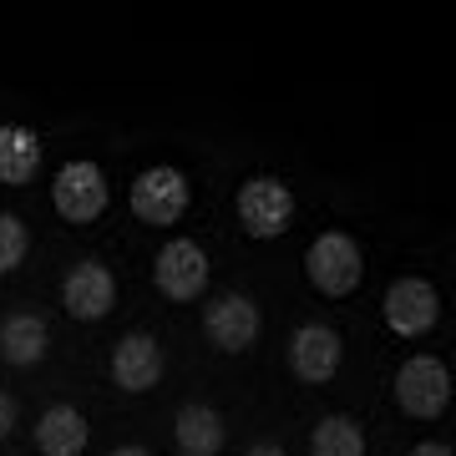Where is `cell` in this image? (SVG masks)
I'll list each match as a JSON object with an SVG mask.
<instances>
[{
  "instance_id": "ba28073f",
  "label": "cell",
  "mask_w": 456,
  "mask_h": 456,
  "mask_svg": "<svg viewBox=\"0 0 456 456\" xmlns=\"http://www.w3.org/2000/svg\"><path fill=\"white\" fill-rule=\"evenodd\" d=\"M259 330H264L259 305L239 289L213 294L208 305H203V335H208V345L224 350V355H244L248 345L259 340Z\"/></svg>"
},
{
  "instance_id": "30bf717a",
  "label": "cell",
  "mask_w": 456,
  "mask_h": 456,
  "mask_svg": "<svg viewBox=\"0 0 456 456\" xmlns=\"http://www.w3.org/2000/svg\"><path fill=\"white\" fill-rule=\"evenodd\" d=\"M61 305L71 320H82V325H97V320H107V314L117 310V279L112 269L102 259H77L71 269H66L61 279Z\"/></svg>"
},
{
  "instance_id": "8992f818",
  "label": "cell",
  "mask_w": 456,
  "mask_h": 456,
  "mask_svg": "<svg viewBox=\"0 0 456 456\" xmlns=\"http://www.w3.org/2000/svg\"><path fill=\"white\" fill-rule=\"evenodd\" d=\"M380 314H386V330H391L395 340H426L441 320V294L431 279L401 274L386 289V299H380Z\"/></svg>"
},
{
  "instance_id": "9c48e42d",
  "label": "cell",
  "mask_w": 456,
  "mask_h": 456,
  "mask_svg": "<svg viewBox=\"0 0 456 456\" xmlns=\"http://www.w3.org/2000/svg\"><path fill=\"white\" fill-rule=\"evenodd\" d=\"M284 355H289L294 380H305V386H330V380L340 375V365H345V340L330 325L305 320V325H294Z\"/></svg>"
},
{
  "instance_id": "e0dca14e",
  "label": "cell",
  "mask_w": 456,
  "mask_h": 456,
  "mask_svg": "<svg viewBox=\"0 0 456 456\" xmlns=\"http://www.w3.org/2000/svg\"><path fill=\"white\" fill-rule=\"evenodd\" d=\"M31 254V224L20 213L0 208V274H16Z\"/></svg>"
},
{
  "instance_id": "3957f363",
  "label": "cell",
  "mask_w": 456,
  "mask_h": 456,
  "mask_svg": "<svg viewBox=\"0 0 456 456\" xmlns=\"http://www.w3.org/2000/svg\"><path fill=\"white\" fill-rule=\"evenodd\" d=\"M127 203H132V213H137V224L173 228V224H183V213H188V203H193V183H188V173L173 167V163L142 167V173L132 178Z\"/></svg>"
},
{
  "instance_id": "7a4b0ae2",
  "label": "cell",
  "mask_w": 456,
  "mask_h": 456,
  "mask_svg": "<svg viewBox=\"0 0 456 456\" xmlns=\"http://www.w3.org/2000/svg\"><path fill=\"white\" fill-rule=\"evenodd\" d=\"M294 188L274 173H254V178L239 183V193H233V213H239V224H244L248 239H279V233H289L294 224Z\"/></svg>"
},
{
  "instance_id": "2e32d148",
  "label": "cell",
  "mask_w": 456,
  "mask_h": 456,
  "mask_svg": "<svg viewBox=\"0 0 456 456\" xmlns=\"http://www.w3.org/2000/svg\"><path fill=\"white\" fill-rule=\"evenodd\" d=\"M310 456H365V426L345 411L320 416L310 431Z\"/></svg>"
},
{
  "instance_id": "7c38bea8",
  "label": "cell",
  "mask_w": 456,
  "mask_h": 456,
  "mask_svg": "<svg viewBox=\"0 0 456 456\" xmlns=\"http://www.w3.org/2000/svg\"><path fill=\"white\" fill-rule=\"evenodd\" d=\"M173 441H178L183 456H218L228 446V421L224 411L208 406V401H188L173 416Z\"/></svg>"
},
{
  "instance_id": "4fadbf2b",
  "label": "cell",
  "mask_w": 456,
  "mask_h": 456,
  "mask_svg": "<svg viewBox=\"0 0 456 456\" xmlns=\"http://www.w3.org/2000/svg\"><path fill=\"white\" fill-rule=\"evenodd\" d=\"M31 436H36V452L41 456H82L86 441H92V426H86V416L77 406L61 401V406H46L36 416Z\"/></svg>"
},
{
  "instance_id": "ffe728a7",
  "label": "cell",
  "mask_w": 456,
  "mask_h": 456,
  "mask_svg": "<svg viewBox=\"0 0 456 456\" xmlns=\"http://www.w3.org/2000/svg\"><path fill=\"white\" fill-rule=\"evenodd\" d=\"M244 456H289V452H284V446H274V441H254Z\"/></svg>"
},
{
  "instance_id": "44dd1931",
  "label": "cell",
  "mask_w": 456,
  "mask_h": 456,
  "mask_svg": "<svg viewBox=\"0 0 456 456\" xmlns=\"http://www.w3.org/2000/svg\"><path fill=\"white\" fill-rule=\"evenodd\" d=\"M112 456H152V452H147V446H132V441H127V446H112Z\"/></svg>"
},
{
  "instance_id": "d6986e66",
  "label": "cell",
  "mask_w": 456,
  "mask_h": 456,
  "mask_svg": "<svg viewBox=\"0 0 456 456\" xmlns=\"http://www.w3.org/2000/svg\"><path fill=\"white\" fill-rule=\"evenodd\" d=\"M406 456H456V452L446 446V441H416V446H411Z\"/></svg>"
},
{
  "instance_id": "5bb4252c",
  "label": "cell",
  "mask_w": 456,
  "mask_h": 456,
  "mask_svg": "<svg viewBox=\"0 0 456 456\" xmlns=\"http://www.w3.org/2000/svg\"><path fill=\"white\" fill-rule=\"evenodd\" d=\"M51 350V325H46V314H36V310H16V314H5L0 320V360L5 365H41Z\"/></svg>"
},
{
  "instance_id": "8fae6325",
  "label": "cell",
  "mask_w": 456,
  "mask_h": 456,
  "mask_svg": "<svg viewBox=\"0 0 456 456\" xmlns=\"http://www.w3.org/2000/svg\"><path fill=\"white\" fill-rule=\"evenodd\" d=\"M163 340L147 335V330H127L122 340L112 345V386L127 395H142L163 380Z\"/></svg>"
},
{
  "instance_id": "277c9868",
  "label": "cell",
  "mask_w": 456,
  "mask_h": 456,
  "mask_svg": "<svg viewBox=\"0 0 456 456\" xmlns=\"http://www.w3.org/2000/svg\"><path fill=\"white\" fill-rule=\"evenodd\" d=\"M112 203V183L102 173V163L92 158H71V163L56 167L51 178V208L61 213L66 224H97Z\"/></svg>"
},
{
  "instance_id": "5b68a950",
  "label": "cell",
  "mask_w": 456,
  "mask_h": 456,
  "mask_svg": "<svg viewBox=\"0 0 456 456\" xmlns=\"http://www.w3.org/2000/svg\"><path fill=\"white\" fill-rule=\"evenodd\" d=\"M395 406L406 411L411 421H436L452 406V370L441 355H411L395 370Z\"/></svg>"
},
{
  "instance_id": "ac0fdd59",
  "label": "cell",
  "mask_w": 456,
  "mask_h": 456,
  "mask_svg": "<svg viewBox=\"0 0 456 456\" xmlns=\"http://www.w3.org/2000/svg\"><path fill=\"white\" fill-rule=\"evenodd\" d=\"M16 421H20V406H16V395H11L5 386H0V441H5L11 431H16Z\"/></svg>"
},
{
  "instance_id": "6da1fadb",
  "label": "cell",
  "mask_w": 456,
  "mask_h": 456,
  "mask_svg": "<svg viewBox=\"0 0 456 456\" xmlns=\"http://www.w3.org/2000/svg\"><path fill=\"white\" fill-rule=\"evenodd\" d=\"M305 279H310L325 299H345V294H355L360 279H365V254H360V244L345 228H325V233H314V244L305 248Z\"/></svg>"
},
{
  "instance_id": "9a60e30c",
  "label": "cell",
  "mask_w": 456,
  "mask_h": 456,
  "mask_svg": "<svg viewBox=\"0 0 456 456\" xmlns=\"http://www.w3.org/2000/svg\"><path fill=\"white\" fill-rule=\"evenodd\" d=\"M41 158L46 147L26 122H0V183L5 188H26L41 173Z\"/></svg>"
},
{
  "instance_id": "52a82bcc",
  "label": "cell",
  "mask_w": 456,
  "mask_h": 456,
  "mask_svg": "<svg viewBox=\"0 0 456 456\" xmlns=\"http://www.w3.org/2000/svg\"><path fill=\"white\" fill-rule=\"evenodd\" d=\"M208 279H213V264L193 239H167V244L158 248V259H152V284H158V294L173 299V305L203 299V294H208Z\"/></svg>"
}]
</instances>
